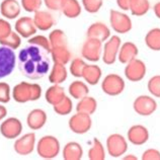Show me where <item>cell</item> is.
Masks as SVG:
<instances>
[{"label":"cell","instance_id":"cell-7","mask_svg":"<svg viewBox=\"0 0 160 160\" xmlns=\"http://www.w3.org/2000/svg\"><path fill=\"white\" fill-rule=\"evenodd\" d=\"M18 56L12 50L5 46L0 47V79H3L13 72Z\"/></svg>","mask_w":160,"mask_h":160},{"label":"cell","instance_id":"cell-42","mask_svg":"<svg viewBox=\"0 0 160 160\" xmlns=\"http://www.w3.org/2000/svg\"><path fill=\"white\" fill-rule=\"evenodd\" d=\"M12 32V27L6 18H0V40L6 38Z\"/></svg>","mask_w":160,"mask_h":160},{"label":"cell","instance_id":"cell-25","mask_svg":"<svg viewBox=\"0 0 160 160\" xmlns=\"http://www.w3.org/2000/svg\"><path fill=\"white\" fill-rule=\"evenodd\" d=\"M66 96L65 90L60 84H53L52 86H50L45 93V99L49 104L55 106L58 102H60L61 100Z\"/></svg>","mask_w":160,"mask_h":160},{"label":"cell","instance_id":"cell-24","mask_svg":"<svg viewBox=\"0 0 160 160\" xmlns=\"http://www.w3.org/2000/svg\"><path fill=\"white\" fill-rule=\"evenodd\" d=\"M50 55H51V58L54 63H59V64L63 65H67L72 59V54H71L68 46L51 48Z\"/></svg>","mask_w":160,"mask_h":160},{"label":"cell","instance_id":"cell-11","mask_svg":"<svg viewBox=\"0 0 160 160\" xmlns=\"http://www.w3.org/2000/svg\"><path fill=\"white\" fill-rule=\"evenodd\" d=\"M147 73V66L141 59L135 58L134 60L127 63L124 69L125 77L131 82H140L144 79Z\"/></svg>","mask_w":160,"mask_h":160},{"label":"cell","instance_id":"cell-33","mask_svg":"<svg viewBox=\"0 0 160 160\" xmlns=\"http://www.w3.org/2000/svg\"><path fill=\"white\" fill-rule=\"evenodd\" d=\"M49 41L51 48L54 47H62V46H68V41H67V37L64 31L60 28L53 29V31L49 33Z\"/></svg>","mask_w":160,"mask_h":160},{"label":"cell","instance_id":"cell-8","mask_svg":"<svg viewBox=\"0 0 160 160\" xmlns=\"http://www.w3.org/2000/svg\"><path fill=\"white\" fill-rule=\"evenodd\" d=\"M102 42L92 38H87L82 45L81 56L84 60L89 62H98L102 56Z\"/></svg>","mask_w":160,"mask_h":160},{"label":"cell","instance_id":"cell-12","mask_svg":"<svg viewBox=\"0 0 160 160\" xmlns=\"http://www.w3.org/2000/svg\"><path fill=\"white\" fill-rule=\"evenodd\" d=\"M69 129L77 135L86 134L92 127V119L90 115L76 112L68 121Z\"/></svg>","mask_w":160,"mask_h":160},{"label":"cell","instance_id":"cell-28","mask_svg":"<svg viewBox=\"0 0 160 160\" xmlns=\"http://www.w3.org/2000/svg\"><path fill=\"white\" fill-rule=\"evenodd\" d=\"M107 157V151L103 144L98 138H93L88 149V159L89 160H104Z\"/></svg>","mask_w":160,"mask_h":160},{"label":"cell","instance_id":"cell-26","mask_svg":"<svg viewBox=\"0 0 160 160\" xmlns=\"http://www.w3.org/2000/svg\"><path fill=\"white\" fill-rule=\"evenodd\" d=\"M67 77H68V71L66 69V66L59 63H54L48 77L49 81L52 84H61L66 81Z\"/></svg>","mask_w":160,"mask_h":160},{"label":"cell","instance_id":"cell-3","mask_svg":"<svg viewBox=\"0 0 160 160\" xmlns=\"http://www.w3.org/2000/svg\"><path fill=\"white\" fill-rule=\"evenodd\" d=\"M38 155L43 159L56 158L61 150L60 141L52 135H46L42 137L36 146Z\"/></svg>","mask_w":160,"mask_h":160},{"label":"cell","instance_id":"cell-38","mask_svg":"<svg viewBox=\"0 0 160 160\" xmlns=\"http://www.w3.org/2000/svg\"><path fill=\"white\" fill-rule=\"evenodd\" d=\"M147 89L153 98H160V74L153 75L147 82Z\"/></svg>","mask_w":160,"mask_h":160},{"label":"cell","instance_id":"cell-4","mask_svg":"<svg viewBox=\"0 0 160 160\" xmlns=\"http://www.w3.org/2000/svg\"><path fill=\"white\" fill-rule=\"evenodd\" d=\"M128 148V140L123 135L119 133H113L108 136L106 140V149L108 154L112 158L123 157L127 153Z\"/></svg>","mask_w":160,"mask_h":160},{"label":"cell","instance_id":"cell-35","mask_svg":"<svg viewBox=\"0 0 160 160\" xmlns=\"http://www.w3.org/2000/svg\"><path fill=\"white\" fill-rule=\"evenodd\" d=\"M0 45L5 46L12 50H18L22 45V37L15 31H12L6 38L0 40Z\"/></svg>","mask_w":160,"mask_h":160},{"label":"cell","instance_id":"cell-9","mask_svg":"<svg viewBox=\"0 0 160 160\" xmlns=\"http://www.w3.org/2000/svg\"><path fill=\"white\" fill-rule=\"evenodd\" d=\"M122 45V40L118 35H112L104 42L102 47V60L106 65H112L118 60L119 50Z\"/></svg>","mask_w":160,"mask_h":160},{"label":"cell","instance_id":"cell-32","mask_svg":"<svg viewBox=\"0 0 160 160\" xmlns=\"http://www.w3.org/2000/svg\"><path fill=\"white\" fill-rule=\"evenodd\" d=\"M150 7L151 5L149 0H132L129 11L131 12L132 15L140 18L148 13Z\"/></svg>","mask_w":160,"mask_h":160},{"label":"cell","instance_id":"cell-14","mask_svg":"<svg viewBox=\"0 0 160 160\" xmlns=\"http://www.w3.org/2000/svg\"><path fill=\"white\" fill-rule=\"evenodd\" d=\"M37 137L35 133H28L23 136L16 138L13 144L14 151L20 156H28L32 154V151L36 148Z\"/></svg>","mask_w":160,"mask_h":160},{"label":"cell","instance_id":"cell-6","mask_svg":"<svg viewBox=\"0 0 160 160\" xmlns=\"http://www.w3.org/2000/svg\"><path fill=\"white\" fill-rule=\"evenodd\" d=\"M126 82L121 75L117 73H109L104 76L102 81V90L103 93L109 96H118L124 92Z\"/></svg>","mask_w":160,"mask_h":160},{"label":"cell","instance_id":"cell-21","mask_svg":"<svg viewBox=\"0 0 160 160\" xmlns=\"http://www.w3.org/2000/svg\"><path fill=\"white\" fill-rule=\"evenodd\" d=\"M33 22L38 29L46 32L51 29L55 24V18L51 12L48 10H38L33 13Z\"/></svg>","mask_w":160,"mask_h":160},{"label":"cell","instance_id":"cell-43","mask_svg":"<svg viewBox=\"0 0 160 160\" xmlns=\"http://www.w3.org/2000/svg\"><path fill=\"white\" fill-rule=\"evenodd\" d=\"M66 0H43L48 9L52 11H61Z\"/></svg>","mask_w":160,"mask_h":160},{"label":"cell","instance_id":"cell-19","mask_svg":"<svg viewBox=\"0 0 160 160\" xmlns=\"http://www.w3.org/2000/svg\"><path fill=\"white\" fill-rule=\"evenodd\" d=\"M48 117L47 113L42 108H35L28 112L27 117V124L28 127L32 130V131H37L44 127L47 123Z\"/></svg>","mask_w":160,"mask_h":160},{"label":"cell","instance_id":"cell-2","mask_svg":"<svg viewBox=\"0 0 160 160\" xmlns=\"http://www.w3.org/2000/svg\"><path fill=\"white\" fill-rule=\"evenodd\" d=\"M42 96V87L38 83L22 81L12 89V98L18 103L36 102Z\"/></svg>","mask_w":160,"mask_h":160},{"label":"cell","instance_id":"cell-10","mask_svg":"<svg viewBox=\"0 0 160 160\" xmlns=\"http://www.w3.org/2000/svg\"><path fill=\"white\" fill-rule=\"evenodd\" d=\"M157 102L152 95H139L133 102V109L141 117H149L156 112Z\"/></svg>","mask_w":160,"mask_h":160},{"label":"cell","instance_id":"cell-16","mask_svg":"<svg viewBox=\"0 0 160 160\" xmlns=\"http://www.w3.org/2000/svg\"><path fill=\"white\" fill-rule=\"evenodd\" d=\"M14 31L23 39H29L36 35L38 28L31 16H22L16 19L14 24Z\"/></svg>","mask_w":160,"mask_h":160},{"label":"cell","instance_id":"cell-22","mask_svg":"<svg viewBox=\"0 0 160 160\" xmlns=\"http://www.w3.org/2000/svg\"><path fill=\"white\" fill-rule=\"evenodd\" d=\"M102 77V70L98 65L86 64L84 67L82 78L88 85H96Z\"/></svg>","mask_w":160,"mask_h":160},{"label":"cell","instance_id":"cell-47","mask_svg":"<svg viewBox=\"0 0 160 160\" xmlns=\"http://www.w3.org/2000/svg\"><path fill=\"white\" fill-rule=\"evenodd\" d=\"M6 116H7V108L0 103V122L5 119Z\"/></svg>","mask_w":160,"mask_h":160},{"label":"cell","instance_id":"cell-41","mask_svg":"<svg viewBox=\"0 0 160 160\" xmlns=\"http://www.w3.org/2000/svg\"><path fill=\"white\" fill-rule=\"evenodd\" d=\"M11 98V89L9 84L0 82V103H7Z\"/></svg>","mask_w":160,"mask_h":160},{"label":"cell","instance_id":"cell-13","mask_svg":"<svg viewBox=\"0 0 160 160\" xmlns=\"http://www.w3.org/2000/svg\"><path fill=\"white\" fill-rule=\"evenodd\" d=\"M22 132V123L14 117L7 118L0 125V133L8 140H13L20 136Z\"/></svg>","mask_w":160,"mask_h":160},{"label":"cell","instance_id":"cell-44","mask_svg":"<svg viewBox=\"0 0 160 160\" xmlns=\"http://www.w3.org/2000/svg\"><path fill=\"white\" fill-rule=\"evenodd\" d=\"M142 160H160V151L156 148L146 149L142 153Z\"/></svg>","mask_w":160,"mask_h":160},{"label":"cell","instance_id":"cell-40","mask_svg":"<svg viewBox=\"0 0 160 160\" xmlns=\"http://www.w3.org/2000/svg\"><path fill=\"white\" fill-rule=\"evenodd\" d=\"M43 3V0H20L22 9L29 13H35L36 11L40 10Z\"/></svg>","mask_w":160,"mask_h":160},{"label":"cell","instance_id":"cell-23","mask_svg":"<svg viewBox=\"0 0 160 160\" xmlns=\"http://www.w3.org/2000/svg\"><path fill=\"white\" fill-rule=\"evenodd\" d=\"M64 160H80L83 157V148L78 142L71 141L64 146L62 151Z\"/></svg>","mask_w":160,"mask_h":160},{"label":"cell","instance_id":"cell-45","mask_svg":"<svg viewBox=\"0 0 160 160\" xmlns=\"http://www.w3.org/2000/svg\"><path fill=\"white\" fill-rule=\"evenodd\" d=\"M132 0H117V5L123 11H129Z\"/></svg>","mask_w":160,"mask_h":160},{"label":"cell","instance_id":"cell-46","mask_svg":"<svg viewBox=\"0 0 160 160\" xmlns=\"http://www.w3.org/2000/svg\"><path fill=\"white\" fill-rule=\"evenodd\" d=\"M153 12L155 16H156L158 19H160V1H157L153 5Z\"/></svg>","mask_w":160,"mask_h":160},{"label":"cell","instance_id":"cell-1","mask_svg":"<svg viewBox=\"0 0 160 160\" xmlns=\"http://www.w3.org/2000/svg\"><path fill=\"white\" fill-rule=\"evenodd\" d=\"M49 52L37 45L28 44L18 54V70L24 77L32 80H39L49 72L51 59Z\"/></svg>","mask_w":160,"mask_h":160},{"label":"cell","instance_id":"cell-36","mask_svg":"<svg viewBox=\"0 0 160 160\" xmlns=\"http://www.w3.org/2000/svg\"><path fill=\"white\" fill-rule=\"evenodd\" d=\"M86 64L87 63L83 58H74L71 61L69 67V71L72 74V76H74L75 78H82V73Z\"/></svg>","mask_w":160,"mask_h":160},{"label":"cell","instance_id":"cell-20","mask_svg":"<svg viewBox=\"0 0 160 160\" xmlns=\"http://www.w3.org/2000/svg\"><path fill=\"white\" fill-rule=\"evenodd\" d=\"M139 54V49L138 46L134 43V42H125L122 43L120 50H119V55H118V60L122 64H127L130 61L134 60L135 58L138 57Z\"/></svg>","mask_w":160,"mask_h":160},{"label":"cell","instance_id":"cell-30","mask_svg":"<svg viewBox=\"0 0 160 160\" xmlns=\"http://www.w3.org/2000/svg\"><path fill=\"white\" fill-rule=\"evenodd\" d=\"M82 5L78 0H66L61 12L67 18H77L82 12Z\"/></svg>","mask_w":160,"mask_h":160},{"label":"cell","instance_id":"cell-34","mask_svg":"<svg viewBox=\"0 0 160 160\" xmlns=\"http://www.w3.org/2000/svg\"><path fill=\"white\" fill-rule=\"evenodd\" d=\"M53 109L59 116L70 115L73 109V102H72V100H71V98L66 95L60 102H58L57 104L53 106Z\"/></svg>","mask_w":160,"mask_h":160},{"label":"cell","instance_id":"cell-29","mask_svg":"<svg viewBox=\"0 0 160 160\" xmlns=\"http://www.w3.org/2000/svg\"><path fill=\"white\" fill-rule=\"evenodd\" d=\"M98 109V102L93 96L86 95L78 100L76 104V112H84L87 115H93Z\"/></svg>","mask_w":160,"mask_h":160},{"label":"cell","instance_id":"cell-31","mask_svg":"<svg viewBox=\"0 0 160 160\" xmlns=\"http://www.w3.org/2000/svg\"><path fill=\"white\" fill-rule=\"evenodd\" d=\"M145 45L151 51H160V28H153L149 29L145 35Z\"/></svg>","mask_w":160,"mask_h":160},{"label":"cell","instance_id":"cell-27","mask_svg":"<svg viewBox=\"0 0 160 160\" xmlns=\"http://www.w3.org/2000/svg\"><path fill=\"white\" fill-rule=\"evenodd\" d=\"M68 92L70 96H72V98L79 100L84 98V96L88 95V93H89V87H88L85 81L75 80V81L70 83L68 87Z\"/></svg>","mask_w":160,"mask_h":160},{"label":"cell","instance_id":"cell-17","mask_svg":"<svg viewBox=\"0 0 160 160\" xmlns=\"http://www.w3.org/2000/svg\"><path fill=\"white\" fill-rule=\"evenodd\" d=\"M111 36H112L111 28L102 22H92L90 26L88 27L86 31L87 38H92V39L99 40L100 42H102V43H104L107 40H108Z\"/></svg>","mask_w":160,"mask_h":160},{"label":"cell","instance_id":"cell-18","mask_svg":"<svg viewBox=\"0 0 160 160\" xmlns=\"http://www.w3.org/2000/svg\"><path fill=\"white\" fill-rule=\"evenodd\" d=\"M22 4L18 0H3L0 3V13L6 19L18 18L22 12Z\"/></svg>","mask_w":160,"mask_h":160},{"label":"cell","instance_id":"cell-5","mask_svg":"<svg viewBox=\"0 0 160 160\" xmlns=\"http://www.w3.org/2000/svg\"><path fill=\"white\" fill-rule=\"evenodd\" d=\"M109 26L116 33L125 35L131 32L133 22L131 18L123 10L111 9L109 10Z\"/></svg>","mask_w":160,"mask_h":160},{"label":"cell","instance_id":"cell-39","mask_svg":"<svg viewBox=\"0 0 160 160\" xmlns=\"http://www.w3.org/2000/svg\"><path fill=\"white\" fill-rule=\"evenodd\" d=\"M28 43L32 44V45H37L40 46V47L44 48L45 50L50 53L51 51V45H50V41L49 38L43 36V35H33L32 37H31L29 39H28Z\"/></svg>","mask_w":160,"mask_h":160},{"label":"cell","instance_id":"cell-15","mask_svg":"<svg viewBox=\"0 0 160 160\" xmlns=\"http://www.w3.org/2000/svg\"><path fill=\"white\" fill-rule=\"evenodd\" d=\"M149 130L145 126L137 124L129 128L127 132V140L135 146H142L149 140Z\"/></svg>","mask_w":160,"mask_h":160},{"label":"cell","instance_id":"cell-37","mask_svg":"<svg viewBox=\"0 0 160 160\" xmlns=\"http://www.w3.org/2000/svg\"><path fill=\"white\" fill-rule=\"evenodd\" d=\"M82 8L88 13L94 14L102 9L103 0H81Z\"/></svg>","mask_w":160,"mask_h":160},{"label":"cell","instance_id":"cell-48","mask_svg":"<svg viewBox=\"0 0 160 160\" xmlns=\"http://www.w3.org/2000/svg\"><path fill=\"white\" fill-rule=\"evenodd\" d=\"M124 160H138V157L134 154H125L123 156Z\"/></svg>","mask_w":160,"mask_h":160}]
</instances>
